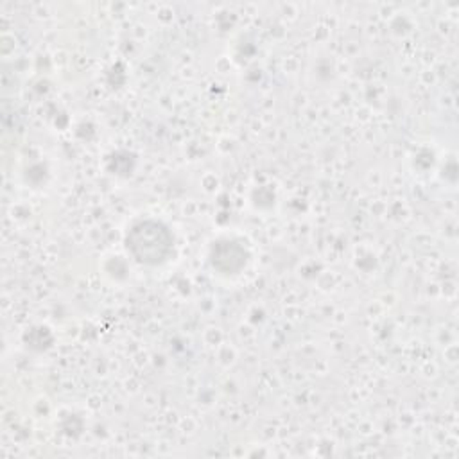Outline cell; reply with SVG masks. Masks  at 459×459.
I'll return each instance as SVG.
<instances>
[{
	"label": "cell",
	"instance_id": "1",
	"mask_svg": "<svg viewBox=\"0 0 459 459\" xmlns=\"http://www.w3.org/2000/svg\"><path fill=\"white\" fill-rule=\"evenodd\" d=\"M172 246V237L167 231L165 226L154 221H145L136 224L129 237H127V247L133 251V255L145 264H158L163 262L169 255Z\"/></svg>",
	"mask_w": 459,
	"mask_h": 459
}]
</instances>
